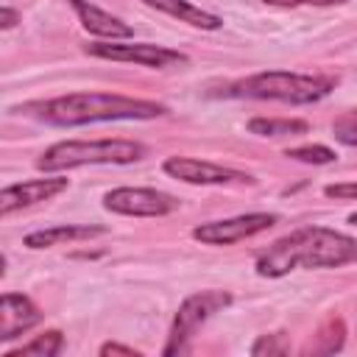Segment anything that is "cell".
<instances>
[{
  "label": "cell",
  "instance_id": "d4e9b609",
  "mask_svg": "<svg viewBox=\"0 0 357 357\" xmlns=\"http://www.w3.org/2000/svg\"><path fill=\"white\" fill-rule=\"evenodd\" d=\"M349 223H354V226H357V212H351V215H349Z\"/></svg>",
  "mask_w": 357,
  "mask_h": 357
},
{
  "label": "cell",
  "instance_id": "9a60e30c",
  "mask_svg": "<svg viewBox=\"0 0 357 357\" xmlns=\"http://www.w3.org/2000/svg\"><path fill=\"white\" fill-rule=\"evenodd\" d=\"M61 346H64L61 332H59V329H50V332H45V335L33 337L31 343H25V346L8 351L6 357H28V354H36V357H53V354L61 351Z\"/></svg>",
  "mask_w": 357,
  "mask_h": 357
},
{
  "label": "cell",
  "instance_id": "d6986e66",
  "mask_svg": "<svg viewBox=\"0 0 357 357\" xmlns=\"http://www.w3.org/2000/svg\"><path fill=\"white\" fill-rule=\"evenodd\" d=\"M343 335H346V329H343V321H340V318L326 321V326H324L321 335H318V337H324L326 343H324L318 351H321V354H332V351H337V349L343 346Z\"/></svg>",
  "mask_w": 357,
  "mask_h": 357
},
{
  "label": "cell",
  "instance_id": "3957f363",
  "mask_svg": "<svg viewBox=\"0 0 357 357\" xmlns=\"http://www.w3.org/2000/svg\"><path fill=\"white\" fill-rule=\"evenodd\" d=\"M145 156V148L134 139H67L50 145L39 159V170H73L84 165H131Z\"/></svg>",
  "mask_w": 357,
  "mask_h": 357
},
{
  "label": "cell",
  "instance_id": "277c9868",
  "mask_svg": "<svg viewBox=\"0 0 357 357\" xmlns=\"http://www.w3.org/2000/svg\"><path fill=\"white\" fill-rule=\"evenodd\" d=\"M335 81L324 75H301L287 70H268L251 78H243L231 86V95L257 98V100H282V103H315L332 92Z\"/></svg>",
  "mask_w": 357,
  "mask_h": 357
},
{
  "label": "cell",
  "instance_id": "5bb4252c",
  "mask_svg": "<svg viewBox=\"0 0 357 357\" xmlns=\"http://www.w3.org/2000/svg\"><path fill=\"white\" fill-rule=\"evenodd\" d=\"M103 231H106L103 226L64 223V226H50V229H42V231H31L25 237V245L28 248H50V245L70 243V240H86V237H95V234H103Z\"/></svg>",
  "mask_w": 357,
  "mask_h": 357
},
{
  "label": "cell",
  "instance_id": "603a6c76",
  "mask_svg": "<svg viewBox=\"0 0 357 357\" xmlns=\"http://www.w3.org/2000/svg\"><path fill=\"white\" fill-rule=\"evenodd\" d=\"M100 354H126V357H137L139 351L131 349V346H120V343H103V346H100Z\"/></svg>",
  "mask_w": 357,
  "mask_h": 357
},
{
  "label": "cell",
  "instance_id": "7402d4cb",
  "mask_svg": "<svg viewBox=\"0 0 357 357\" xmlns=\"http://www.w3.org/2000/svg\"><path fill=\"white\" fill-rule=\"evenodd\" d=\"M262 3H271V6H337L346 0H262Z\"/></svg>",
  "mask_w": 357,
  "mask_h": 357
},
{
  "label": "cell",
  "instance_id": "8fae6325",
  "mask_svg": "<svg viewBox=\"0 0 357 357\" xmlns=\"http://www.w3.org/2000/svg\"><path fill=\"white\" fill-rule=\"evenodd\" d=\"M42 321V312L28 296L6 293L0 301V340H14Z\"/></svg>",
  "mask_w": 357,
  "mask_h": 357
},
{
  "label": "cell",
  "instance_id": "2e32d148",
  "mask_svg": "<svg viewBox=\"0 0 357 357\" xmlns=\"http://www.w3.org/2000/svg\"><path fill=\"white\" fill-rule=\"evenodd\" d=\"M310 126L304 120H273V117H254L248 123L251 134H262V137H284V134H304Z\"/></svg>",
  "mask_w": 357,
  "mask_h": 357
},
{
  "label": "cell",
  "instance_id": "7a4b0ae2",
  "mask_svg": "<svg viewBox=\"0 0 357 357\" xmlns=\"http://www.w3.org/2000/svg\"><path fill=\"white\" fill-rule=\"evenodd\" d=\"M25 109L50 126H67V128L86 123H106V120H151L167 112L162 103L112 95V92H73L45 103H28Z\"/></svg>",
  "mask_w": 357,
  "mask_h": 357
},
{
  "label": "cell",
  "instance_id": "52a82bcc",
  "mask_svg": "<svg viewBox=\"0 0 357 357\" xmlns=\"http://www.w3.org/2000/svg\"><path fill=\"white\" fill-rule=\"evenodd\" d=\"M103 206L117 215H131V218H162L178 209V201L167 192L151 190V187H117L106 192Z\"/></svg>",
  "mask_w": 357,
  "mask_h": 357
},
{
  "label": "cell",
  "instance_id": "ba28073f",
  "mask_svg": "<svg viewBox=\"0 0 357 357\" xmlns=\"http://www.w3.org/2000/svg\"><path fill=\"white\" fill-rule=\"evenodd\" d=\"M279 218L271 212H251V215H237V218H226V220H212V223H201L192 229V237L198 243L206 245H234L240 240H248L265 229H271Z\"/></svg>",
  "mask_w": 357,
  "mask_h": 357
},
{
  "label": "cell",
  "instance_id": "4fadbf2b",
  "mask_svg": "<svg viewBox=\"0 0 357 357\" xmlns=\"http://www.w3.org/2000/svg\"><path fill=\"white\" fill-rule=\"evenodd\" d=\"M145 6L178 20V22H187V25H195V28H204V31H215L223 25V20L218 14H209L198 6H192L190 0H142Z\"/></svg>",
  "mask_w": 357,
  "mask_h": 357
},
{
  "label": "cell",
  "instance_id": "6da1fadb",
  "mask_svg": "<svg viewBox=\"0 0 357 357\" xmlns=\"http://www.w3.org/2000/svg\"><path fill=\"white\" fill-rule=\"evenodd\" d=\"M349 262H357L354 237L326 226H304L268 245L257 257V273L279 279L296 268H340Z\"/></svg>",
  "mask_w": 357,
  "mask_h": 357
},
{
  "label": "cell",
  "instance_id": "8992f818",
  "mask_svg": "<svg viewBox=\"0 0 357 357\" xmlns=\"http://www.w3.org/2000/svg\"><path fill=\"white\" fill-rule=\"evenodd\" d=\"M86 53L100 56V59H112V61H131V64H142V67H176V64H187V56L162 45H151V42H120V39H109V42H95L86 45Z\"/></svg>",
  "mask_w": 357,
  "mask_h": 357
},
{
  "label": "cell",
  "instance_id": "ffe728a7",
  "mask_svg": "<svg viewBox=\"0 0 357 357\" xmlns=\"http://www.w3.org/2000/svg\"><path fill=\"white\" fill-rule=\"evenodd\" d=\"M276 337H279V335H262V337L251 346V354H257V357H259V354H284L287 346H284V343H276Z\"/></svg>",
  "mask_w": 357,
  "mask_h": 357
},
{
  "label": "cell",
  "instance_id": "5b68a950",
  "mask_svg": "<svg viewBox=\"0 0 357 357\" xmlns=\"http://www.w3.org/2000/svg\"><path fill=\"white\" fill-rule=\"evenodd\" d=\"M229 301H231V296L223 293V290H204V293H195V296L184 298V304L178 307V312L173 318V329H170V340L165 346V354L184 351L187 340L195 335V329L206 318H212L218 310H223Z\"/></svg>",
  "mask_w": 357,
  "mask_h": 357
},
{
  "label": "cell",
  "instance_id": "e0dca14e",
  "mask_svg": "<svg viewBox=\"0 0 357 357\" xmlns=\"http://www.w3.org/2000/svg\"><path fill=\"white\" fill-rule=\"evenodd\" d=\"M287 156L296 159V162H307V165H329V162L337 159L335 151L326 148V145H301V148H290Z\"/></svg>",
  "mask_w": 357,
  "mask_h": 357
},
{
  "label": "cell",
  "instance_id": "30bf717a",
  "mask_svg": "<svg viewBox=\"0 0 357 357\" xmlns=\"http://www.w3.org/2000/svg\"><path fill=\"white\" fill-rule=\"evenodd\" d=\"M61 190H67V178H31L22 184H8L0 192V215L6 218L17 209L33 206L39 201H50Z\"/></svg>",
  "mask_w": 357,
  "mask_h": 357
},
{
  "label": "cell",
  "instance_id": "44dd1931",
  "mask_svg": "<svg viewBox=\"0 0 357 357\" xmlns=\"http://www.w3.org/2000/svg\"><path fill=\"white\" fill-rule=\"evenodd\" d=\"M324 192H326V198H335V201H354V198H357V181L329 184Z\"/></svg>",
  "mask_w": 357,
  "mask_h": 357
},
{
  "label": "cell",
  "instance_id": "9c48e42d",
  "mask_svg": "<svg viewBox=\"0 0 357 357\" xmlns=\"http://www.w3.org/2000/svg\"><path fill=\"white\" fill-rule=\"evenodd\" d=\"M165 173L184 181V184H248L251 176L231 170V167H220L204 159H190V156H167L165 159Z\"/></svg>",
  "mask_w": 357,
  "mask_h": 357
},
{
  "label": "cell",
  "instance_id": "ac0fdd59",
  "mask_svg": "<svg viewBox=\"0 0 357 357\" xmlns=\"http://www.w3.org/2000/svg\"><path fill=\"white\" fill-rule=\"evenodd\" d=\"M332 134H335V139H337V142L357 148V109L343 112V114L332 123Z\"/></svg>",
  "mask_w": 357,
  "mask_h": 357
},
{
  "label": "cell",
  "instance_id": "7c38bea8",
  "mask_svg": "<svg viewBox=\"0 0 357 357\" xmlns=\"http://www.w3.org/2000/svg\"><path fill=\"white\" fill-rule=\"evenodd\" d=\"M70 6L75 8L81 25L89 33H95V36H103V39H128L134 33L131 25H126L120 17H114V14L92 6L89 0H70Z\"/></svg>",
  "mask_w": 357,
  "mask_h": 357
},
{
  "label": "cell",
  "instance_id": "cb8c5ba5",
  "mask_svg": "<svg viewBox=\"0 0 357 357\" xmlns=\"http://www.w3.org/2000/svg\"><path fill=\"white\" fill-rule=\"evenodd\" d=\"M14 22H17V11H11V8L3 6V8H0V25H3V28H11Z\"/></svg>",
  "mask_w": 357,
  "mask_h": 357
}]
</instances>
